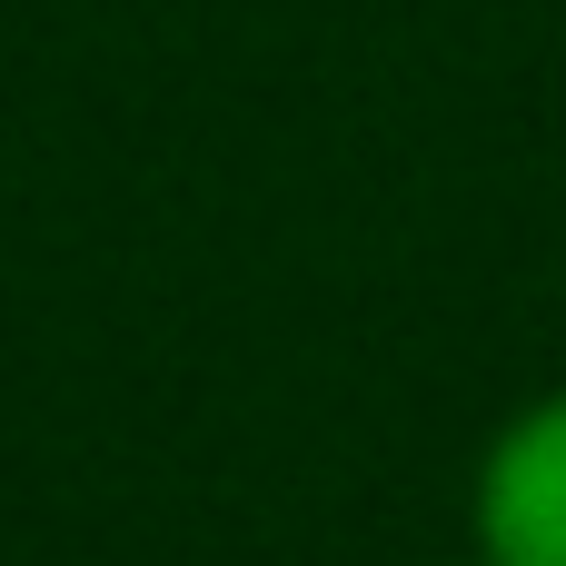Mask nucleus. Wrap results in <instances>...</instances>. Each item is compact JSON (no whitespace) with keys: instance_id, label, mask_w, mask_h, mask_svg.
<instances>
[{"instance_id":"obj_1","label":"nucleus","mask_w":566,"mask_h":566,"mask_svg":"<svg viewBox=\"0 0 566 566\" xmlns=\"http://www.w3.org/2000/svg\"><path fill=\"white\" fill-rule=\"evenodd\" d=\"M488 566H566V398L527 408L478 468Z\"/></svg>"}]
</instances>
